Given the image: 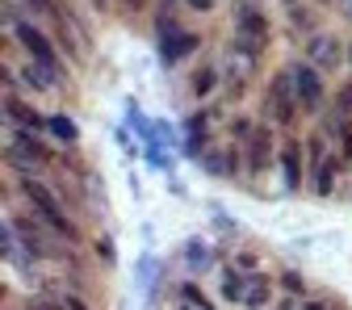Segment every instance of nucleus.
Instances as JSON below:
<instances>
[{"instance_id":"nucleus-18","label":"nucleus","mask_w":352,"mask_h":310,"mask_svg":"<svg viewBox=\"0 0 352 310\" xmlns=\"http://www.w3.org/2000/svg\"><path fill=\"white\" fill-rule=\"evenodd\" d=\"M189 264H206V247L201 243H189Z\"/></svg>"},{"instance_id":"nucleus-7","label":"nucleus","mask_w":352,"mask_h":310,"mask_svg":"<svg viewBox=\"0 0 352 310\" xmlns=\"http://www.w3.org/2000/svg\"><path fill=\"white\" fill-rule=\"evenodd\" d=\"M311 59H315L319 67H336V63H340V47H336L331 38H315V42H311Z\"/></svg>"},{"instance_id":"nucleus-11","label":"nucleus","mask_w":352,"mask_h":310,"mask_svg":"<svg viewBox=\"0 0 352 310\" xmlns=\"http://www.w3.org/2000/svg\"><path fill=\"white\" fill-rule=\"evenodd\" d=\"M298 172H302V159H298V151L289 147V151H285V181H289V185H298Z\"/></svg>"},{"instance_id":"nucleus-13","label":"nucleus","mask_w":352,"mask_h":310,"mask_svg":"<svg viewBox=\"0 0 352 310\" xmlns=\"http://www.w3.org/2000/svg\"><path fill=\"white\" fill-rule=\"evenodd\" d=\"M223 294H227V298H243V277H239V273H227Z\"/></svg>"},{"instance_id":"nucleus-1","label":"nucleus","mask_w":352,"mask_h":310,"mask_svg":"<svg viewBox=\"0 0 352 310\" xmlns=\"http://www.w3.org/2000/svg\"><path fill=\"white\" fill-rule=\"evenodd\" d=\"M264 38H269L264 17L252 13V9H243V13H239V51H243V55H256V51L264 47Z\"/></svg>"},{"instance_id":"nucleus-26","label":"nucleus","mask_w":352,"mask_h":310,"mask_svg":"<svg viewBox=\"0 0 352 310\" xmlns=\"http://www.w3.org/2000/svg\"><path fill=\"white\" fill-rule=\"evenodd\" d=\"M289 5H294V0H289Z\"/></svg>"},{"instance_id":"nucleus-2","label":"nucleus","mask_w":352,"mask_h":310,"mask_svg":"<svg viewBox=\"0 0 352 310\" xmlns=\"http://www.w3.org/2000/svg\"><path fill=\"white\" fill-rule=\"evenodd\" d=\"M25 197H30V201H34V206H38L42 214H47V218H51V223H55V227H59V231H63L67 239H76V231H72V223H67V218L59 214V201H55V197H51L47 189H42L38 181H25Z\"/></svg>"},{"instance_id":"nucleus-6","label":"nucleus","mask_w":352,"mask_h":310,"mask_svg":"<svg viewBox=\"0 0 352 310\" xmlns=\"http://www.w3.org/2000/svg\"><path fill=\"white\" fill-rule=\"evenodd\" d=\"M9 159L25 168V164H42V159H47V151H42L34 139H17V143H9Z\"/></svg>"},{"instance_id":"nucleus-3","label":"nucleus","mask_w":352,"mask_h":310,"mask_svg":"<svg viewBox=\"0 0 352 310\" xmlns=\"http://www.w3.org/2000/svg\"><path fill=\"white\" fill-rule=\"evenodd\" d=\"M294 93L302 97L306 109H319V105H323V88H319V76H315L311 67H298V71H294Z\"/></svg>"},{"instance_id":"nucleus-16","label":"nucleus","mask_w":352,"mask_h":310,"mask_svg":"<svg viewBox=\"0 0 352 310\" xmlns=\"http://www.w3.org/2000/svg\"><path fill=\"white\" fill-rule=\"evenodd\" d=\"M210 84H214V71H197L193 76V93H210Z\"/></svg>"},{"instance_id":"nucleus-5","label":"nucleus","mask_w":352,"mask_h":310,"mask_svg":"<svg viewBox=\"0 0 352 310\" xmlns=\"http://www.w3.org/2000/svg\"><path fill=\"white\" fill-rule=\"evenodd\" d=\"M269 113H273L277 122H289V113H294V101H289V76H277V80L269 84Z\"/></svg>"},{"instance_id":"nucleus-4","label":"nucleus","mask_w":352,"mask_h":310,"mask_svg":"<svg viewBox=\"0 0 352 310\" xmlns=\"http://www.w3.org/2000/svg\"><path fill=\"white\" fill-rule=\"evenodd\" d=\"M17 38L25 42V51H30V55H34V59L42 63V71H55V51H51V42H47V38H42L38 30H30V25H21V30H17Z\"/></svg>"},{"instance_id":"nucleus-8","label":"nucleus","mask_w":352,"mask_h":310,"mask_svg":"<svg viewBox=\"0 0 352 310\" xmlns=\"http://www.w3.org/2000/svg\"><path fill=\"white\" fill-rule=\"evenodd\" d=\"M193 47H197V38H193V34H172V38L164 42V51H160V55H164V59L172 63V59H181V55H189Z\"/></svg>"},{"instance_id":"nucleus-19","label":"nucleus","mask_w":352,"mask_h":310,"mask_svg":"<svg viewBox=\"0 0 352 310\" xmlns=\"http://www.w3.org/2000/svg\"><path fill=\"white\" fill-rule=\"evenodd\" d=\"M34 9H42V13H55V0H30Z\"/></svg>"},{"instance_id":"nucleus-9","label":"nucleus","mask_w":352,"mask_h":310,"mask_svg":"<svg viewBox=\"0 0 352 310\" xmlns=\"http://www.w3.org/2000/svg\"><path fill=\"white\" fill-rule=\"evenodd\" d=\"M269 143H273V139L264 135V130H256V139H252V172H256L264 159H269Z\"/></svg>"},{"instance_id":"nucleus-20","label":"nucleus","mask_w":352,"mask_h":310,"mask_svg":"<svg viewBox=\"0 0 352 310\" xmlns=\"http://www.w3.org/2000/svg\"><path fill=\"white\" fill-rule=\"evenodd\" d=\"M147 5V0H126V9H143Z\"/></svg>"},{"instance_id":"nucleus-17","label":"nucleus","mask_w":352,"mask_h":310,"mask_svg":"<svg viewBox=\"0 0 352 310\" xmlns=\"http://www.w3.org/2000/svg\"><path fill=\"white\" fill-rule=\"evenodd\" d=\"M340 109H344V113H352V80L340 88Z\"/></svg>"},{"instance_id":"nucleus-21","label":"nucleus","mask_w":352,"mask_h":310,"mask_svg":"<svg viewBox=\"0 0 352 310\" xmlns=\"http://www.w3.org/2000/svg\"><path fill=\"white\" fill-rule=\"evenodd\" d=\"M189 5H193V9H210V0H189Z\"/></svg>"},{"instance_id":"nucleus-24","label":"nucleus","mask_w":352,"mask_h":310,"mask_svg":"<svg viewBox=\"0 0 352 310\" xmlns=\"http://www.w3.org/2000/svg\"><path fill=\"white\" fill-rule=\"evenodd\" d=\"M306 310H323V306H306Z\"/></svg>"},{"instance_id":"nucleus-22","label":"nucleus","mask_w":352,"mask_h":310,"mask_svg":"<svg viewBox=\"0 0 352 310\" xmlns=\"http://www.w3.org/2000/svg\"><path fill=\"white\" fill-rule=\"evenodd\" d=\"M67 310H84V306H80V302H67Z\"/></svg>"},{"instance_id":"nucleus-15","label":"nucleus","mask_w":352,"mask_h":310,"mask_svg":"<svg viewBox=\"0 0 352 310\" xmlns=\"http://www.w3.org/2000/svg\"><path fill=\"white\" fill-rule=\"evenodd\" d=\"M340 151H344V159H352V122L340 126Z\"/></svg>"},{"instance_id":"nucleus-25","label":"nucleus","mask_w":352,"mask_h":310,"mask_svg":"<svg viewBox=\"0 0 352 310\" xmlns=\"http://www.w3.org/2000/svg\"><path fill=\"white\" fill-rule=\"evenodd\" d=\"M348 13H352V0H348Z\"/></svg>"},{"instance_id":"nucleus-14","label":"nucleus","mask_w":352,"mask_h":310,"mask_svg":"<svg viewBox=\"0 0 352 310\" xmlns=\"http://www.w3.org/2000/svg\"><path fill=\"white\" fill-rule=\"evenodd\" d=\"M248 302H252V306L269 302V285H264V281H252V289H248Z\"/></svg>"},{"instance_id":"nucleus-12","label":"nucleus","mask_w":352,"mask_h":310,"mask_svg":"<svg viewBox=\"0 0 352 310\" xmlns=\"http://www.w3.org/2000/svg\"><path fill=\"white\" fill-rule=\"evenodd\" d=\"M9 113H13V118H17V122H25V126H42V118H38V113H34V109H21V105H17V101H9Z\"/></svg>"},{"instance_id":"nucleus-10","label":"nucleus","mask_w":352,"mask_h":310,"mask_svg":"<svg viewBox=\"0 0 352 310\" xmlns=\"http://www.w3.org/2000/svg\"><path fill=\"white\" fill-rule=\"evenodd\" d=\"M51 135L63 139V143H76V139H80V135H76V126H72L67 118H51Z\"/></svg>"},{"instance_id":"nucleus-23","label":"nucleus","mask_w":352,"mask_h":310,"mask_svg":"<svg viewBox=\"0 0 352 310\" xmlns=\"http://www.w3.org/2000/svg\"><path fill=\"white\" fill-rule=\"evenodd\" d=\"M93 5H97V9H105V0H93Z\"/></svg>"}]
</instances>
